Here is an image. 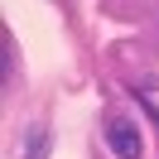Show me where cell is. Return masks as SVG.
Segmentation results:
<instances>
[{"mask_svg":"<svg viewBox=\"0 0 159 159\" xmlns=\"http://www.w3.org/2000/svg\"><path fill=\"white\" fill-rule=\"evenodd\" d=\"M106 145L116 149V159H140L145 154V140H140V130L130 120H111L106 125Z\"/></svg>","mask_w":159,"mask_h":159,"instance_id":"6da1fadb","label":"cell"},{"mask_svg":"<svg viewBox=\"0 0 159 159\" xmlns=\"http://www.w3.org/2000/svg\"><path fill=\"white\" fill-rule=\"evenodd\" d=\"M29 159H43V130H34V140H29Z\"/></svg>","mask_w":159,"mask_h":159,"instance_id":"7a4b0ae2","label":"cell"}]
</instances>
